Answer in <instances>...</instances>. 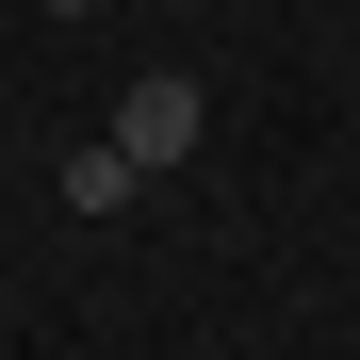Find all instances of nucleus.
Returning <instances> with one entry per match:
<instances>
[{"label":"nucleus","instance_id":"obj_1","mask_svg":"<svg viewBox=\"0 0 360 360\" xmlns=\"http://www.w3.org/2000/svg\"><path fill=\"white\" fill-rule=\"evenodd\" d=\"M115 148H131L148 180H164V164H197V82H180V66H148L131 98H115Z\"/></svg>","mask_w":360,"mask_h":360},{"label":"nucleus","instance_id":"obj_2","mask_svg":"<svg viewBox=\"0 0 360 360\" xmlns=\"http://www.w3.org/2000/svg\"><path fill=\"white\" fill-rule=\"evenodd\" d=\"M131 197H148V164L115 148V131H82L66 148V213H131Z\"/></svg>","mask_w":360,"mask_h":360}]
</instances>
